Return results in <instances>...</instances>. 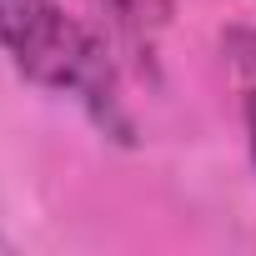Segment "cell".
<instances>
[{
  "instance_id": "cell-2",
  "label": "cell",
  "mask_w": 256,
  "mask_h": 256,
  "mask_svg": "<svg viewBox=\"0 0 256 256\" xmlns=\"http://www.w3.org/2000/svg\"><path fill=\"white\" fill-rule=\"evenodd\" d=\"M226 66H231V80H236V90H241L246 146H251V161H256V26L226 30Z\"/></svg>"
},
{
  "instance_id": "cell-1",
  "label": "cell",
  "mask_w": 256,
  "mask_h": 256,
  "mask_svg": "<svg viewBox=\"0 0 256 256\" xmlns=\"http://www.w3.org/2000/svg\"><path fill=\"white\" fill-rule=\"evenodd\" d=\"M0 46L16 70L56 96H76L100 126H116V76L96 36L60 10V0H0Z\"/></svg>"
},
{
  "instance_id": "cell-3",
  "label": "cell",
  "mask_w": 256,
  "mask_h": 256,
  "mask_svg": "<svg viewBox=\"0 0 256 256\" xmlns=\"http://www.w3.org/2000/svg\"><path fill=\"white\" fill-rule=\"evenodd\" d=\"M96 6L126 30H161L176 10V0H96Z\"/></svg>"
}]
</instances>
